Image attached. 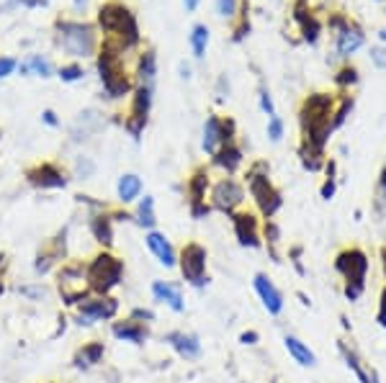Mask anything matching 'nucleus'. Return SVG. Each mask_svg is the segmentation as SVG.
Returning a JSON list of instances; mask_svg holds the SVG:
<instances>
[{"mask_svg":"<svg viewBox=\"0 0 386 383\" xmlns=\"http://www.w3.org/2000/svg\"><path fill=\"white\" fill-rule=\"evenodd\" d=\"M332 196H335V183H332V180H327V183L322 185V199L330 201Z\"/></svg>","mask_w":386,"mask_h":383,"instance_id":"603ef678","label":"nucleus"},{"mask_svg":"<svg viewBox=\"0 0 386 383\" xmlns=\"http://www.w3.org/2000/svg\"><path fill=\"white\" fill-rule=\"evenodd\" d=\"M111 337L118 340V343H126V345H145L150 340V324H142L137 319H114L111 322Z\"/></svg>","mask_w":386,"mask_h":383,"instance_id":"dca6fc26","label":"nucleus"},{"mask_svg":"<svg viewBox=\"0 0 386 383\" xmlns=\"http://www.w3.org/2000/svg\"><path fill=\"white\" fill-rule=\"evenodd\" d=\"M85 3H88V0H75V8L80 11V8H85Z\"/></svg>","mask_w":386,"mask_h":383,"instance_id":"4d7b16f0","label":"nucleus"},{"mask_svg":"<svg viewBox=\"0 0 386 383\" xmlns=\"http://www.w3.org/2000/svg\"><path fill=\"white\" fill-rule=\"evenodd\" d=\"M381 257H384V275H386V250L381 252Z\"/></svg>","mask_w":386,"mask_h":383,"instance_id":"bf43d9fd","label":"nucleus"},{"mask_svg":"<svg viewBox=\"0 0 386 383\" xmlns=\"http://www.w3.org/2000/svg\"><path fill=\"white\" fill-rule=\"evenodd\" d=\"M376 319H379V324L386 329V288H384V294H381V301H379V314H376Z\"/></svg>","mask_w":386,"mask_h":383,"instance_id":"3c124183","label":"nucleus"},{"mask_svg":"<svg viewBox=\"0 0 386 383\" xmlns=\"http://www.w3.org/2000/svg\"><path fill=\"white\" fill-rule=\"evenodd\" d=\"M60 31V44L67 55L72 57H90L96 52V31L88 23H77V21H60L57 23Z\"/></svg>","mask_w":386,"mask_h":383,"instance_id":"1a4fd4ad","label":"nucleus"},{"mask_svg":"<svg viewBox=\"0 0 386 383\" xmlns=\"http://www.w3.org/2000/svg\"><path fill=\"white\" fill-rule=\"evenodd\" d=\"M26 180L34 185V188H39V191H62L70 183L67 172L55 162H42V165H36V167H31V170L26 172Z\"/></svg>","mask_w":386,"mask_h":383,"instance_id":"ddd939ff","label":"nucleus"},{"mask_svg":"<svg viewBox=\"0 0 386 383\" xmlns=\"http://www.w3.org/2000/svg\"><path fill=\"white\" fill-rule=\"evenodd\" d=\"M42 121L47 123V126H52V129H55V126H60V118H57V113L52 109H44L42 111Z\"/></svg>","mask_w":386,"mask_h":383,"instance_id":"8fccbe9b","label":"nucleus"},{"mask_svg":"<svg viewBox=\"0 0 386 383\" xmlns=\"http://www.w3.org/2000/svg\"><path fill=\"white\" fill-rule=\"evenodd\" d=\"M65 260H67V229L57 232L55 237H52V240H49L39 252H36L34 273L39 275V278H44V275L55 273L57 267L62 265Z\"/></svg>","mask_w":386,"mask_h":383,"instance_id":"9d476101","label":"nucleus"},{"mask_svg":"<svg viewBox=\"0 0 386 383\" xmlns=\"http://www.w3.org/2000/svg\"><path fill=\"white\" fill-rule=\"evenodd\" d=\"M75 199H77V204L88 206V209H93V211H106L104 201H96L93 196H85V193H80V196H75ZM93 211H90V213H93Z\"/></svg>","mask_w":386,"mask_h":383,"instance_id":"37998d69","label":"nucleus"},{"mask_svg":"<svg viewBox=\"0 0 386 383\" xmlns=\"http://www.w3.org/2000/svg\"><path fill=\"white\" fill-rule=\"evenodd\" d=\"M83 67L80 65H65V67H60V77H62V82H77L83 80Z\"/></svg>","mask_w":386,"mask_h":383,"instance_id":"e433bc0d","label":"nucleus"},{"mask_svg":"<svg viewBox=\"0 0 386 383\" xmlns=\"http://www.w3.org/2000/svg\"><path fill=\"white\" fill-rule=\"evenodd\" d=\"M98 126H101V121H98L96 111H85V113H80V118L75 121V126H72V139H75V142L88 139Z\"/></svg>","mask_w":386,"mask_h":383,"instance_id":"cd10ccee","label":"nucleus"},{"mask_svg":"<svg viewBox=\"0 0 386 383\" xmlns=\"http://www.w3.org/2000/svg\"><path fill=\"white\" fill-rule=\"evenodd\" d=\"M335 267H338V273L348 281L345 296H348L351 301L360 299L363 286H365V275H368V257H365L360 250H345V252L338 255Z\"/></svg>","mask_w":386,"mask_h":383,"instance_id":"0eeeda50","label":"nucleus"},{"mask_svg":"<svg viewBox=\"0 0 386 383\" xmlns=\"http://www.w3.org/2000/svg\"><path fill=\"white\" fill-rule=\"evenodd\" d=\"M268 137H270V142H281V137H283V121L278 116H270L268 118Z\"/></svg>","mask_w":386,"mask_h":383,"instance_id":"58836bf2","label":"nucleus"},{"mask_svg":"<svg viewBox=\"0 0 386 383\" xmlns=\"http://www.w3.org/2000/svg\"><path fill=\"white\" fill-rule=\"evenodd\" d=\"M72 172H75V178H80V180H88V178H93L96 175V162L90 157H80L75 160V165H72Z\"/></svg>","mask_w":386,"mask_h":383,"instance_id":"72a5a7b5","label":"nucleus"},{"mask_svg":"<svg viewBox=\"0 0 386 383\" xmlns=\"http://www.w3.org/2000/svg\"><path fill=\"white\" fill-rule=\"evenodd\" d=\"M116 199L121 206H129L142 199V178L134 175V172H124L116 183Z\"/></svg>","mask_w":386,"mask_h":383,"instance_id":"5701e85b","label":"nucleus"},{"mask_svg":"<svg viewBox=\"0 0 386 383\" xmlns=\"http://www.w3.org/2000/svg\"><path fill=\"white\" fill-rule=\"evenodd\" d=\"M381 188H384V193H386V170L381 172Z\"/></svg>","mask_w":386,"mask_h":383,"instance_id":"13d9d810","label":"nucleus"},{"mask_svg":"<svg viewBox=\"0 0 386 383\" xmlns=\"http://www.w3.org/2000/svg\"><path fill=\"white\" fill-rule=\"evenodd\" d=\"M6 294V281H3V275H0V296Z\"/></svg>","mask_w":386,"mask_h":383,"instance_id":"6e6d98bb","label":"nucleus"},{"mask_svg":"<svg viewBox=\"0 0 386 383\" xmlns=\"http://www.w3.org/2000/svg\"><path fill=\"white\" fill-rule=\"evenodd\" d=\"M209 201H211V209L232 216V213L240 211V206L245 204V188H242L235 178H221L219 183L211 188Z\"/></svg>","mask_w":386,"mask_h":383,"instance_id":"9b49d317","label":"nucleus"},{"mask_svg":"<svg viewBox=\"0 0 386 383\" xmlns=\"http://www.w3.org/2000/svg\"><path fill=\"white\" fill-rule=\"evenodd\" d=\"M351 109H353V98L351 96H345L343 98V103H340V109H338V113H335V118H332V129H338L340 123L348 118V113H351Z\"/></svg>","mask_w":386,"mask_h":383,"instance_id":"4c0bfd02","label":"nucleus"},{"mask_svg":"<svg viewBox=\"0 0 386 383\" xmlns=\"http://www.w3.org/2000/svg\"><path fill=\"white\" fill-rule=\"evenodd\" d=\"M165 343L175 350V355L183 357V360H199L204 348H201L199 335L193 332H183V329H172L165 335Z\"/></svg>","mask_w":386,"mask_h":383,"instance_id":"6ab92c4d","label":"nucleus"},{"mask_svg":"<svg viewBox=\"0 0 386 383\" xmlns=\"http://www.w3.org/2000/svg\"><path fill=\"white\" fill-rule=\"evenodd\" d=\"M118 309H121V304L116 296L90 294L75 306V324L77 327H96L101 322H114L118 316Z\"/></svg>","mask_w":386,"mask_h":383,"instance_id":"423d86ee","label":"nucleus"},{"mask_svg":"<svg viewBox=\"0 0 386 383\" xmlns=\"http://www.w3.org/2000/svg\"><path fill=\"white\" fill-rule=\"evenodd\" d=\"M204 152L214 157L216 152L227 144H235V121L232 118H219V116H209L204 123Z\"/></svg>","mask_w":386,"mask_h":383,"instance_id":"f8f14e48","label":"nucleus"},{"mask_svg":"<svg viewBox=\"0 0 386 383\" xmlns=\"http://www.w3.org/2000/svg\"><path fill=\"white\" fill-rule=\"evenodd\" d=\"M363 31L358 26H345L340 28L338 41H335V49H338L340 57H351L353 52H358L363 47Z\"/></svg>","mask_w":386,"mask_h":383,"instance_id":"b1692460","label":"nucleus"},{"mask_svg":"<svg viewBox=\"0 0 386 383\" xmlns=\"http://www.w3.org/2000/svg\"><path fill=\"white\" fill-rule=\"evenodd\" d=\"M283 348H286V353H289L294 360H297L299 365H304V368H311V365H317V355L309 350V345L302 343L299 337L294 335H286L283 337Z\"/></svg>","mask_w":386,"mask_h":383,"instance_id":"393cba45","label":"nucleus"},{"mask_svg":"<svg viewBox=\"0 0 386 383\" xmlns=\"http://www.w3.org/2000/svg\"><path fill=\"white\" fill-rule=\"evenodd\" d=\"M237 11V0H216V13L224 18H232Z\"/></svg>","mask_w":386,"mask_h":383,"instance_id":"79ce46f5","label":"nucleus"},{"mask_svg":"<svg viewBox=\"0 0 386 383\" xmlns=\"http://www.w3.org/2000/svg\"><path fill=\"white\" fill-rule=\"evenodd\" d=\"M98 75H101L109 98H124L131 90V80L121 67V57H118L116 47H111V44H106L104 52L98 55Z\"/></svg>","mask_w":386,"mask_h":383,"instance_id":"20e7f679","label":"nucleus"},{"mask_svg":"<svg viewBox=\"0 0 386 383\" xmlns=\"http://www.w3.org/2000/svg\"><path fill=\"white\" fill-rule=\"evenodd\" d=\"M6 267H8V255H6V252H0V275L6 273Z\"/></svg>","mask_w":386,"mask_h":383,"instance_id":"5fc2aeb1","label":"nucleus"},{"mask_svg":"<svg viewBox=\"0 0 386 383\" xmlns=\"http://www.w3.org/2000/svg\"><path fill=\"white\" fill-rule=\"evenodd\" d=\"M260 109L270 116H276V106H273V98H270V93L265 88H260Z\"/></svg>","mask_w":386,"mask_h":383,"instance_id":"c03bdc74","label":"nucleus"},{"mask_svg":"<svg viewBox=\"0 0 386 383\" xmlns=\"http://www.w3.org/2000/svg\"><path fill=\"white\" fill-rule=\"evenodd\" d=\"M253 288H255L258 299L263 301V306H265V311H268L270 316H278L283 311V294L276 288V283L270 281L265 273H258L255 278H253Z\"/></svg>","mask_w":386,"mask_h":383,"instance_id":"a211bd4d","label":"nucleus"},{"mask_svg":"<svg viewBox=\"0 0 386 383\" xmlns=\"http://www.w3.org/2000/svg\"><path fill=\"white\" fill-rule=\"evenodd\" d=\"M335 80H338V85H343V88H345V85H353V82H358V70H355V67L340 70Z\"/></svg>","mask_w":386,"mask_h":383,"instance_id":"ea45409f","label":"nucleus"},{"mask_svg":"<svg viewBox=\"0 0 386 383\" xmlns=\"http://www.w3.org/2000/svg\"><path fill=\"white\" fill-rule=\"evenodd\" d=\"M232 229H235V237L240 242V247H255L263 245V232H260V221H258L255 213L248 211H237L232 213Z\"/></svg>","mask_w":386,"mask_h":383,"instance_id":"2eb2a0df","label":"nucleus"},{"mask_svg":"<svg viewBox=\"0 0 386 383\" xmlns=\"http://www.w3.org/2000/svg\"><path fill=\"white\" fill-rule=\"evenodd\" d=\"M371 60H373V65H376V67L386 70V49L373 47V49H371Z\"/></svg>","mask_w":386,"mask_h":383,"instance_id":"de8ad7c7","label":"nucleus"},{"mask_svg":"<svg viewBox=\"0 0 386 383\" xmlns=\"http://www.w3.org/2000/svg\"><path fill=\"white\" fill-rule=\"evenodd\" d=\"M152 299L160 304H165L170 311L183 314L186 311V299H183V288L178 283L170 281H155L152 283Z\"/></svg>","mask_w":386,"mask_h":383,"instance_id":"412c9836","label":"nucleus"},{"mask_svg":"<svg viewBox=\"0 0 386 383\" xmlns=\"http://www.w3.org/2000/svg\"><path fill=\"white\" fill-rule=\"evenodd\" d=\"M345 353V360H348V368H353V373L360 378V383H373V378H368V373H365L363 368H360V360L353 353H348V350H343Z\"/></svg>","mask_w":386,"mask_h":383,"instance_id":"c9c22d12","label":"nucleus"},{"mask_svg":"<svg viewBox=\"0 0 386 383\" xmlns=\"http://www.w3.org/2000/svg\"><path fill=\"white\" fill-rule=\"evenodd\" d=\"M18 70H21V75H39V77L52 75V65H49V60H44L42 55H31L26 62L18 65Z\"/></svg>","mask_w":386,"mask_h":383,"instance_id":"7c9ffc66","label":"nucleus"},{"mask_svg":"<svg viewBox=\"0 0 386 383\" xmlns=\"http://www.w3.org/2000/svg\"><path fill=\"white\" fill-rule=\"evenodd\" d=\"M206 260H209L206 247L199 245V242H186L183 250H178V270L188 286L204 288L209 283Z\"/></svg>","mask_w":386,"mask_h":383,"instance_id":"6e6552de","label":"nucleus"},{"mask_svg":"<svg viewBox=\"0 0 386 383\" xmlns=\"http://www.w3.org/2000/svg\"><path fill=\"white\" fill-rule=\"evenodd\" d=\"M134 221H137L145 232H152V229L158 226V213H155V199H152V196L139 199L137 211H134Z\"/></svg>","mask_w":386,"mask_h":383,"instance_id":"a878e982","label":"nucleus"},{"mask_svg":"<svg viewBox=\"0 0 386 383\" xmlns=\"http://www.w3.org/2000/svg\"><path fill=\"white\" fill-rule=\"evenodd\" d=\"M104 357H106V345L101 343V340H90V343H85L83 348L75 350V355H72V368L90 370L104 363Z\"/></svg>","mask_w":386,"mask_h":383,"instance_id":"4be33fe9","label":"nucleus"},{"mask_svg":"<svg viewBox=\"0 0 386 383\" xmlns=\"http://www.w3.org/2000/svg\"><path fill=\"white\" fill-rule=\"evenodd\" d=\"M98 23L109 34V44L116 49L134 47L139 41V26L137 18L129 8L121 3H104L98 11Z\"/></svg>","mask_w":386,"mask_h":383,"instance_id":"f257e3e1","label":"nucleus"},{"mask_svg":"<svg viewBox=\"0 0 386 383\" xmlns=\"http://www.w3.org/2000/svg\"><path fill=\"white\" fill-rule=\"evenodd\" d=\"M263 237H265V242H268L270 247H276L278 242H281V229H278V224L273 219H265V224H263Z\"/></svg>","mask_w":386,"mask_h":383,"instance_id":"f704fd0d","label":"nucleus"},{"mask_svg":"<svg viewBox=\"0 0 386 383\" xmlns=\"http://www.w3.org/2000/svg\"><path fill=\"white\" fill-rule=\"evenodd\" d=\"M145 245L162 267H178V250L162 232H158V229L145 232Z\"/></svg>","mask_w":386,"mask_h":383,"instance_id":"f3484780","label":"nucleus"},{"mask_svg":"<svg viewBox=\"0 0 386 383\" xmlns=\"http://www.w3.org/2000/svg\"><path fill=\"white\" fill-rule=\"evenodd\" d=\"M206 188H209L206 170H196L193 172V178L188 180V196H191V204H206Z\"/></svg>","mask_w":386,"mask_h":383,"instance_id":"c85d7f7f","label":"nucleus"},{"mask_svg":"<svg viewBox=\"0 0 386 383\" xmlns=\"http://www.w3.org/2000/svg\"><path fill=\"white\" fill-rule=\"evenodd\" d=\"M211 213V204H191V216L193 219H204Z\"/></svg>","mask_w":386,"mask_h":383,"instance_id":"49530a36","label":"nucleus"},{"mask_svg":"<svg viewBox=\"0 0 386 383\" xmlns=\"http://www.w3.org/2000/svg\"><path fill=\"white\" fill-rule=\"evenodd\" d=\"M379 36H381V41H386V28H384V31H381Z\"/></svg>","mask_w":386,"mask_h":383,"instance_id":"052dcab7","label":"nucleus"},{"mask_svg":"<svg viewBox=\"0 0 386 383\" xmlns=\"http://www.w3.org/2000/svg\"><path fill=\"white\" fill-rule=\"evenodd\" d=\"M88 229L90 237L101 245V250H111L114 240H116V232H114V219H111L109 211H93L88 216Z\"/></svg>","mask_w":386,"mask_h":383,"instance_id":"aec40b11","label":"nucleus"},{"mask_svg":"<svg viewBox=\"0 0 386 383\" xmlns=\"http://www.w3.org/2000/svg\"><path fill=\"white\" fill-rule=\"evenodd\" d=\"M18 296H23L26 301H47L49 299V288L42 281L36 283H21L18 286Z\"/></svg>","mask_w":386,"mask_h":383,"instance_id":"473e14b6","label":"nucleus"},{"mask_svg":"<svg viewBox=\"0 0 386 383\" xmlns=\"http://www.w3.org/2000/svg\"><path fill=\"white\" fill-rule=\"evenodd\" d=\"M16 67H18V65H16L13 57H0V80L8 77V75H13Z\"/></svg>","mask_w":386,"mask_h":383,"instance_id":"a18cd8bd","label":"nucleus"},{"mask_svg":"<svg viewBox=\"0 0 386 383\" xmlns=\"http://www.w3.org/2000/svg\"><path fill=\"white\" fill-rule=\"evenodd\" d=\"M88 262V283L90 294L96 296H114L121 283H124V260L114 255L111 250H98Z\"/></svg>","mask_w":386,"mask_h":383,"instance_id":"f03ea898","label":"nucleus"},{"mask_svg":"<svg viewBox=\"0 0 386 383\" xmlns=\"http://www.w3.org/2000/svg\"><path fill=\"white\" fill-rule=\"evenodd\" d=\"M206 47H209V28L204 23H196L191 28V49H193V57L201 60V57L206 55Z\"/></svg>","mask_w":386,"mask_h":383,"instance_id":"2f4dec72","label":"nucleus"},{"mask_svg":"<svg viewBox=\"0 0 386 383\" xmlns=\"http://www.w3.org/2000/svg\"><path fill=\"white\" fill-rule=\"evenodd\" d=\"M131 319H137V322L142 324H152L155 322V311L152 309H145V306H137V309H131Z\"/></svg>","mask_w":386,"mask_h":383,"instance_id":"a19ab883","label":"nucleus"},{"mask_svg":"<svg viewBox=\"0 0 386 383\" xmlns=\"http://www.w3.org/2000/svg\"><path fill=\"white\" fill-rule=\"evenodd\" d=\"M248 188H250V196L255 199L258 209H260L263 219H273L278 213V209L283 206L281 193L273 188L268 178V167L265 165H255L253 170L248 172Z\"/></svg>","mask_w":386,"mask_h":383,"instance_id":"39448f33","label":"nucleus"},{"mask_svg":"<svg viewBox=\"0 0 386 383\" xmlns=\"http://www.w3.org/2000/svg\"><path fill=\"white\" fill-rule=\"evenodd\" d=\"M240 343L242 345H258L260 343V335H258L255 329H248V332H242L240 335Z\"/></svg>","mask_w":386,"mask_h":383,"instance_id":"09e8293b","label":"nucleus"},{"mask_svg":"<svg viewBox=\"0 0 386 383\" xmlns=\"http://www.w3.org/2000/svg\"><path fill=\"white\" fill-rule=\"evenodd\" d=\"M183 6H186V11L191 13V11H196V8H199V0H183Z\"/></svg>","mask_w":386,"mask_h":383,"instance_id":"864d4df0","label":"nucleus"},{"mask_svg":"<svg viewBox=\"0 0 386 383\" xmlns=\"http://www.w3.org/2000/svg\"><path fill=\"white\" fill-rule=\"evenodd\" d=\"M242 150L237 147V144H227V147H221L219 152L214 155V165L216 167H221V170L227 172H235L237 167L242 165Z\"/></svg>","mask_w":386,"mask_h":383,"instance_id":"bb28decb","label":"nucleus"},{"mask_svg":"<svg viewBox=\"0 0 386 383\" xmlns=\"http://www.w3.org/2000/svg\"><path fill=\"white\" fill-rule=\"evenodd\" d=\"M150 109H152V88L147 85H139L134 90V101H131V111H129V118H126V131H129L131 137L139 139V134L145 131L147 126V116H150Z\"/></svg>","mask_w":386,"mask_h":383,"instance_id":"4468645a","label":"nucleus"},{"mask_svg":"<svg viewBox=\"0 0 386 383\" xmlns=\"http://www.w3.org/2000/svg\"><path fill=\"white\" fill-rule=\"evenodd\" d=\"M55 275H57V291L62 296L65 306L75 309L83 299L90 296L88 262L85 260H65L55 270Z\"/></svg>","mask_w":386,"mask_h":383,"instance_id":"7ed1b4c3","label":"nucleus"},{"mask_svg":"<svg viewBox=\"0 0 386 383\" xmlns=\"http://www.w3.org/2000/svg\"><path fill=\"white\" fill-rule=\"evenodd\" d=\"M137 75H139V82H142V85L152 88V82L158 77V57H155V52H145V55H142Z\"/></svg>","mask_w":386,"mask_h":383,"instance_id":"c756f323","label":"nucleus"}]
</instances>
